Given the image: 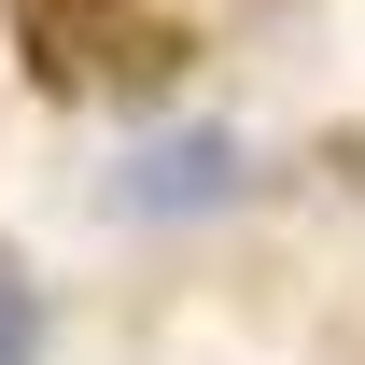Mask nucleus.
I'll use <instances>...</instances> for the list:
<instances>
[{
    "mask_svg": "<svg viewBox=\"0 0 365 365\" xmlns=\"http://www.w3.org/2000/svg\"><path fill=\"white\" fill-rule=\"evenodd\" d=\"M0 14H14V43H29L43 85H140L169 56L140 0H0Z\"/></svg>",
    "mask_w": 365,
    "mask_h": 365,
    "instance_id": "obj_1",
    "label": "nucleus"
},
{
    "mask_svg": "<svg viewBox=\"0 0 365 365\" xmlns=\"http://www.w3.org/2000/svg\"><path fill=\"white\" fill-rule=\"evenodd\" d=\"M239 182V140H169V155H140V182H127V211H169V197H225Z\"/></svg>",
    "mask_w": 365,
    "mask_h": 365,
    "instance_id": "obj_2",
    "label": "nucleus"
},
{
    "mask_svg": "<svg viewBox=\"0 0 365 365\" xmlns=\"http://www.w3.org/2000/svg\"><path fill=\"white\" fill-rule=\"evenodd\" d=\"M29 351H43V281L0 253V365H29Z\"/></svg>",
    "mask_w": 365,
    "mask_h": 365,
    "instance_id": "obj_3",
    "label": "nucleus"
}]
</instances>
